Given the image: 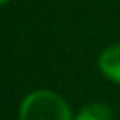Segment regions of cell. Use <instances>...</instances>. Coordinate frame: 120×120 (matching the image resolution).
<instances>
[{
  "instance_id": "1",
  "label": "cell",
  "mask_w": 120,
  "mask_h": 120,
  "mask_svg": "<svg viewBox=\"0 0 120 120\" xmlns=\"http://www.w3.org/2000/svg\"><path fill=\"white\" fill-rule=\"evenodd\" d=\"M21 120H71L66 101L49 90H36L28 94L21 105Z\"/></svg>"
},
{
  "instance_id": "2",
  "label": "cell",
  "mask_w": 120,
  "mask_h": 120,
  "mask_svg": "<svg viewBox=\"0 0 120 120\" xmlns=\"http://www.w3.org/2000/svg\"><path fill=\"white\" fill-rule=\"evenodd\" d=\"M99 69L105 77L120 84V45H111L101 52Z\"/></svg>"
},
{
  "instance_id": "3",
  "label": "cell",
  "mask_w": 120,
  "mask_h": 120,
  "mask_svg": "<svg viewBox=\"0 0 120 120\" xmlns=\"http://www.w3.org/2000/svg\"><path fill=\"white\" fill-rule=\"evenodd\" d=\"M75 120H112V112L103 103H90L81 109Z\"/></svg>"
},
{
  "instance_id": "4",
  "label": "cell",
  "mask_w": 120,
  "mask_h": 120,
  "mask_svg": "<svg viewBox=\"0 0 120 120\" xmlns=\"http://www.w3.org/2000/svg\"><path fill=\"white\" fill-rule=\"evenodd\" d=\"M6 2H9V0H0V4H6Z\"/></svg>"
}]
</instances>
